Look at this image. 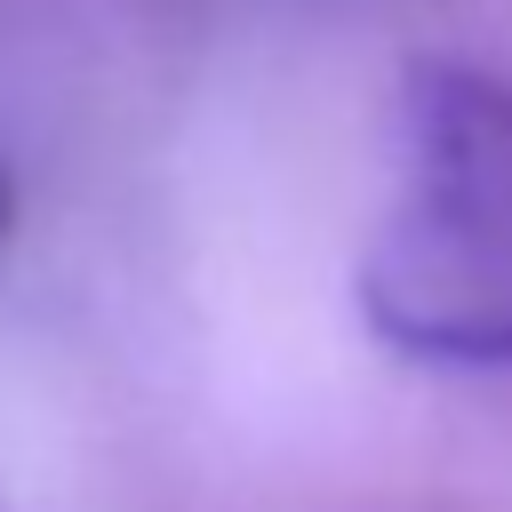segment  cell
I'll use <instances>...</instances> for the list:
<instances>
[{"instance_id": "1", "label": "cell", "mask_w": 512, "mask_h": 512, "mask_svg": "<svg viewBox=\"0 0 512 512\" xmlns=\"http://www.w3.org/2000/svg\"><path fill=\"white\" fill-rule=\"evenodd\" d=\"M360 312L408 360L512 368V80L408 64L400 184L360 256Z\"/></svg>"}, {"instance_id": "2", "label": "cell", "mask_w": 512, "mask_h": 512, "mask_svg": "<svg viewBox=\"0 0 512 512\" xmlns=\"http://www.w3.org/2000/svg\"><path fill=\"white\" fill-rule=\"evenodd\" d=\"M8 224H16V184H8V168H0V240H8Z\"/></svg>"}]
</instances>
